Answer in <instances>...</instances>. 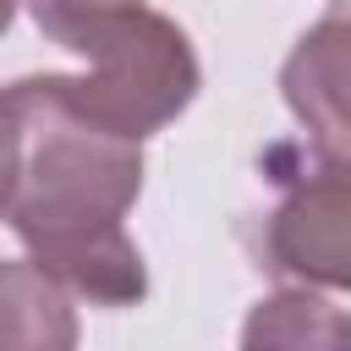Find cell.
<instances>
[{"instance_id":"cell-9","label":"cell","mask_w":351,"mask_h":351,"mask_svg":"<svg viewBox=\"0 0 351 351\" xmlns=\"http://www.w3.org/2000/svg\"><path fill=\"white\" fill-rule=\"evenodd\" d=\"M11 5H16V0H0V33H5V22H11Z\"/></svg>"},{"instance_id":"cell-7","label":"cell","mask_w":351,"mask_h":351,"mask_svg":"<svg viewBox=\"0 0 351 351\" xmlns=\"http://www.w3.org/2000/svg\"><path fill=\"white\" fill-rule=\"evenodd\" d=\"M22 5H27V16L38 22L44 38H55L60 49L77 55L88 44V33H99L110 16H121V11H132L143 0H22Z\"/></svg>"},{"instance_id":"cell-1","label":"cell","mask_w":351,"mask_h":351,"mask_svg":"<svg viewBox=\"0 0 351 351\" xmlns=\"http://www.w3.org/2000/svg\"><path fill=\"white\" fill-rule=\"evenodd\" d=\"M11 99L22 121V154L0 219L66 291L99 307L143 302L148 269L121 225L143 192L137 137L82 115L60 93V77H22L11 82Z\"/></svg>"},{"instance_id":"cell-8","label":"cell","mask_w":351,"mask_h":351,"mask_svg":"<svg viewBox=\"0 0 351 351\" xmlns=\"http://www.w3.org/2000/svg\"><path fill=\"white\" fill-rule=\"evenodd\" d=\"M16 154H22V121H16L11 88H0V214H5V197L16 181Z\"/></svg>"},{"instance_id":"cell-4","label":"cell","mask_w":351,"mask_h":351,"mask_svg":"<svg viewBox=\"0 0 351 351\" xmlns=\"http://www.w3.org/2000/svg\"><path fill=\"white\" fill-rule=\"evenodd\" d=\"M291 115L335 154H351V0H335L285 55L280 71Z\"/></svg>"},{"instance_id":"cell-3","label":"cell","mask_w":351,"mask_h":351,"mask_svg":"<svg viewBox=\"0 0 351 351\" xmlns=\"http://www.w3.org/2000/svg\"><path fill=\"white\" fill-rule=\"evenodd\" d=\"M269 176L280 186L274 208L263 214L269 269L302 285L351 291V159L335 148H274Z\"/></svg>"},{"instance_id":"cell-6","label":"cell","mask_w":351,"mask_h":351,"mask_svg":"<svg viewBox=\"0 0 351 351\" xmlns=\"http://www.w3.org/2000/svg\"><path fill=\"white\" fill-rule=\"evenodd\" d=\"M247 346H335L351 340V318H340L318 296H269L241 329Z\"/></svg>"},{"instance_id":"cell-5","label":"cell","mask_w":351,"mask_h":351,"mask_svg":"<svg viewBox=\"0 0 351 351\" xmlns=\"http://www.w3.org/2000/svg\"><path fill=\"white\" fill-rule=\"evenodd\" d=\"M0 346H33V351H66V346H77L71 296L33 258L0 263Z\"/></svg>"},{"instance_id":"cell-2","label":"cell","mask_w":351,"mask_h":351,"mask_svg":"<svg viewBox=\"0 0 351 351\" xmlns=\"http://www.w3.org/2000/svg\"><path fill=\"white\" fill-rule=\"evenodd\" d=\"M77 55L88 60V71L60 77V93L99 126L137 143L170 126L197 93V55L186 33L148 5L110 16L99 33H88Z\"/></svg>"}]
</instances>
